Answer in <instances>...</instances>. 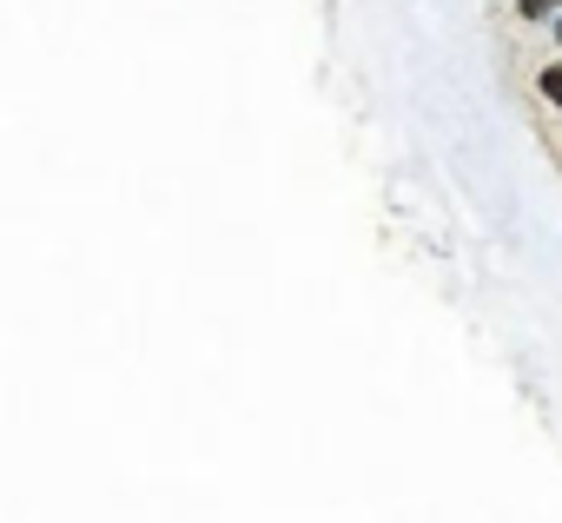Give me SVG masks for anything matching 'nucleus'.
<instances>
[{
	"mask_svg": "<svg viewBox=\"0 0 562 523\" xmlns=\"http://www.w3.org/2000/svg\"><path fill=\"white\" fill-rule=\"evenodd\" d=\"M542 93H549V100L562 107V67H549V74H542Z\"/></svg>",
	"mask_w": 562,
	"mask_h": 523,
	"instance_id": "obj_1",
	"label": "nucleus"
}]
</instances>
